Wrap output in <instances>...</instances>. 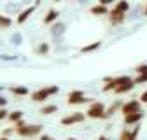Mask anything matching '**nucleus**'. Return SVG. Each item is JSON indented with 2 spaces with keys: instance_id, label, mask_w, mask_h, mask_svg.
I'll return each instance as SVG.
<instances>
[{
  "instance_id": "nucleus-25",
  "label": "nucleus",
  "mask_w": 147,
  "mask_h": 140,
  "mask_svg": "<svg viewBox=\"0 0 147 140\" xmlns=\"http://www.w3.org/2000/svg\"><path fill=\"white\" fill-rule=\"evenodd\" d=\"M135 72L137 74H142V72H147V63H142L138 67H135Z\"/></svg>"
},
{
  "instance_id": "nucleus-20",
  "label": "nucleus",
  "mask_w": 147,
  "mask_h": 140,
  "mask_svg": "<svg viewBox=\"0 0 147 140\" xmlns=\"http://www.w3.org/2000/svg\"><path fill=\"white\" fill-rule=\"evenodd\" d=\"M11 91L14 95H18V96H26L28 95V88H25V86H14V88H11Z\"/></svg>"
},
{
  "instance_id": "nucleus-34",
  "label": "nucleus",
  "mask_w": 147,
  "mask_h": 140,
  "mask_svg": "<svg viewBox=\"0 0 147 140\" xmlns=\"http://www.w3.org/2000/svg\"><path fill=\"white\" fill-rule=\"evenodd\" d=\"M96 140H110V138H109V137H105V135H102V137H98Z\"/></svg>"
},
{
  "instance_id": "nucleus-8",
  "label": "nucleus",
  "mask_w": 147,
  "mask_h": 140,
  "mask_svg": "<svg viewBox=\"0 0 147 140\" xmlns=\"http://www.w3.org/2000/svg\"><path fill=\"white\" fill-rule=\"evenodd\" d=\"M88 116L82 114V112H74V114H68L65 117H61V126H74V125H79Z\"/></svg>"
},
{
  "instance_id": "nucleus-4",
  "label": "nucleus",
  "mask_w": 147,
  "mask_h": 140,
  "mask_svg": "<svg viewBox=\"0 0 147 140\" xmlns=\"http://www.w3.org/2000/svg\"><path fill=\"white\" fill-rule=\"evenodd\" d=\"M130 79V75H117V77H105L103 79V88L102 90L105 91V93H109V91H114L116 88L121 84V82H124V81H128Z\"/></svg>"
},
{
  "instance_id": "nucleus-5",
  "label": "nucleus",
  "mask_w": 147,
  "mask_h": 140,
  "mask_svg": "<svg viewBox=\"0 0 147 140\" xmlns=\"http://www.w3.org/2000/svg\"><path fill=\"white\" fill-rule=\"evenodd\" d=\"M86 102H89V98H86L84 91H81V90H74L67 95V103L68 105H81V103H86Z\"/></svg>"
},
{
  "instance_id": "nucleus-11",
  "label": "nucleus",
  "mask_w": 147,
  "mask_h": 140,
  "mask_svg": "<svg viewBox=\"0 0 147 140\" xmlns=\"http://www.w3.org/2000/svg\"><path fill=\"white\" fill-rule=\"evenodd\" d=\"M137 84H135V81L130 77V79H128V81H124V82H121L117 88H116V90H114V93L116 95H124V93H130L131 90H133V88H135Z\"/></svg>"
},
{
  "instance_id": "nucleus-7",
  "label": "nucleus",
  "mask_w": 147,
  "mask_h": 140,
  "mask_svg": "<svg viewBox=\"0 0 147 140\" xmlns=\"http://www.w3.org/2000/svg\"><path fill=\"white\" fill-rule=\"evenodd\" d=\"M107 20H109V23L112 25V26H119V25H123L126 21V14L112 7V9L109 11V14H107Z\"/></svg>"
},
{
  "instance_id": "nucleus-18",
  "label": "nucleus",
  "mask_w": 147,
  "mask_h": 140,
  "mask_svg": "<svg viewBox=\"0 0 147 140\" xmlns=\"http://www.w3.org/2000/svg\"><path fill=\"white\" fill-rule=\"evenodd\" d=\"M12 26V20L9 16H5V14H0V28L2 30H5V28H11Z\"/></svg>"
},
{
  "instance_id": "nucleus-21",
  "label": "nucleus",
  "mask_w": 147,
  "mask_h": 140,
  "mask_svg": "<svg viewBox=\"0 0 147 140\" xmlns=\"http://www.w3.org/2000/svg\"><path fill=\"white\" fill-rule=\"evenodd\" d=\"M7 119H9V121H12V122H16V121L23 119V112H21V110H14V112H9Z\"/></svg>"
},
{
  "instance_id": "nucleus-22",
  "label": "nucleus",
  "mask_w": 147,
  "mask_h": 140,
  "mask_svg": "<svg viewBox=\"0 0 147 140\" xmlns=\"http://www.w3.org/2000/svg\"><path fill=\"white\" fill-rule=\"evenodd\" d=\"M35 52H37V55H47V52H49V44H46V42L39 44L37 49H35Z\"/></svg>"
},
{
  "instance_id": "nucleus-27",
  "label": "nucleus",
  "mask_w": 147,
  "mask_h": 140,
  "mask_svg": "<svg viewBox=\"0 0 147 140\" xmlns=\"http://www.w3.org/2000/svg\"><path fill=\"white\" fill-rule=\"evenodd\" d=\"M18 56H11V55H2L0 56V60H4V61H14Z\"/></svg>"
},
{
  "instance_id": "nucleus-35",
  "label": "nucleus",
  "mask_w": 147,
  "mask_h": 140,
  "mask_svg": "<svg viewBox=\"0 0 147 140\" xmlns=\"http://www.w3.org/2000/svg\"><path fill=\"white\" fill-rule=\"evenodd\" d=\"M0 140H9V138L7 137H0Z\"/></svg>"
},
{
  "instance_id": "nucleus-19",
  "label": "nucleus",
  "mask_w": 147,
  "mask_h": 140,
  "mask_svg": "<svg viewBox=\"0 0 147 140\" xmlns=\"http://www.w3.org/2000/svg\"><path fill=\"white\" fill-rule=\"evenodd\" d=\"M56 110H58V105H54V103H51V105H42L40 114H42V116H49V114L56 112Z\"/></svg>"
},
{
  "instance_id": "nucleus-12",
  "label": "nucleus",
  "mask_w": 147,
  "mask_h": 140,
  "mask_svg": "<svg viewBox=\"0 0 147 140\" xmlns=\"http://www.w3.org/2000/svg\"><path fill=\"white\" fill-rule=\"evenodd\" d=\"M37 7L35 5H30V7H26V9H23L20 14H18V18H16V21H18V25H23V23H26V20L32 16V12L35 11Z\"/></svg>"
},
{
  "instance_id": "nucleus-13",
  "label": "nucleus",
  "mask_w": 147,
  "mask_h": 140,
  "mask_svg": "<svg viewBox=\"0 0 147 140\" xmlns=\"http://www.w3.org/2000/svg\"><path fill=\"white\" fill-rule=\"evenodd\" d=\"M58 16H60V12H58L56 9H49L47 14L42 18V23H44V25H53V23L58 21Z\"/></svg>"
},
{
  "instance_id": "nucleus-24",
  "label": "nucleus",
  "mask_w": 147,
  "mask_h": 140,
  "mask_svg": "<svg viewBox=\"0 0 147 140\" xmlns=\"http://www.w3.org/2000/svg\"><path fill=\"white\" fill-rule=\"evenodd\" d=\"M133 81H135V84H145V82H147V72L137 74V77H135Z\"/></svg>"
},
{
  "instance_id": "nucleus-2",
  "label": "nucleus",
  "mask_w": 147,
  "mask_h": 140,
  "mask_svg": "<svg viewBox=\"0 0 147 140\" xmlns=\"http://www.w3.org/2000/svg\"><path fill=\"white\" fill-rule=\"evenodd\" d=\"M60 91V88L58 86H47V88H40V90H35L32 93V100L37 102V103H44L49 96L53 95H56Z\"/></svg>"
},
{
  "instance_id": "nucleus-28",
  "label": "nucleus",
  "mask_w": 147,
  "mask_h": 140,
  "mask_svg": "<svg viewBox=\"0 0 147 140\" xmlns=\"http://www.w3.org/2000/svg\"><path fill=\"white\" fill-rule=\"evenodd\" d=\"M7 116H9L7 109H5V107H0V121H2V119H5Z\"/></svg>"
},
{
  "instance_id": "nucleus-30",
  "label": "nucleus",
  "mask_w": 147,
  "mask_h": 140,
  "mask_svg": "<svg viewBox=\"0 0 147 140\" xmlns=\"http://www.w3.org/2000/svg\"><path fill=\"white\" fill-rule=\"evenodd\" d=\"M20 40H21V35H20V33H16L14 37H12V42H14V44H20Z\"/></svg>"
},
{
  "instance_id": "nucleus-38",
  "label": "nucleus",
  "mask_w": 147,
  "mask_h": 140,
  "mask_svg": "<svg viewBox=\"0 0 147 140\" xmlns=\"http://www.w3.org/2000/svg\"><path fill=\"white\" fill-rule=\"evenodd\" d=\"M54 2H61V0H54Z\"/></svg>"
},
{
  "instance_id": "nucleus-14",
  "label": "nucleus",
  "mask_w": 147,
  "mask_h": 140,
  "mask_svg": "<svg viewBox=\"0 0 147 140\" xmlns=\"http://www.w3.org/2000/svg\"><path fill=\"white\" fill-rule=\"evenodd\" d=\"M109 7L107 5H102V4H96V5H93L89 9V14H93V16H107L109 14Z\"/></svg>"
},
{
  "instance_id": "nucleus-29",
  "label": "nucleus",
  "mask_w": 147,
  "mask_h": 140,
  "mask_svg": "<svg viewBox=\"0 0 147 140\" xmlns=\"http://www.w3.org/2000/svg\"><path fill=\"white\" fill-rule=\"evenodd\" d=\"M138 100H140L142 103H147V90H145V91H144V93L138 96Z\"/></svg>"
},
{
  "instance_id": "nucleus-33",
  "label": "nucleus",
  "mask_w": 147,
  "mask_h": 140,
  "mask_svg": "<svg viewBox=\"0 0 147 140\" xmlns=\"http://www.w3.org/2000/svg\"><path fill=\"white\" fill-rule=\"evenodd\" d=\"M142 16H145V18H147V2H145V5H144V11H142Z\"/></svg>"
},
{
  "instance_id": "nucleus-26",
  "label": "nucleus",
  "mask_w": 147,
  "mask_h": 140,
  "mask_svg": "<svg viewBox=\"0 0 147 140\" xmlns=\"http://www.w3.org/2000/svg\"><path fill=\"white\" fill-rule=\"evenodd\" d=\"M116 2H117V0H98V4H102V5H107V7H109V5H114Z\"/></svg>"
},
{
  "instance_id": "nucleus-17",
  "label": "nucleus",
  "mask_w": 147,
  "mask_h": 140,
  "mask_svg": "<svg viewBox=\"0 0 147 140\" xmlns=\"http://www.w3.org/2000/svg\"><path fill=\"white\" fill-rule=\"evenodd\" d=\"M100 47H102V40H96V42H93V44H88V46L81 47V52H93V51H96V49H100Z\"/></svg>"
},
{
  "instance_id": "nucleus-6",
  "label": "nucleus",
  "mask_w": 147,
  "mask_h": 140,
  "mask_svg": "<svg viewBox=\"0 0 147 140\" xmlns=\"http://www.w3.org/2000/svg\"><path fill=\"white\" fill-rule=\"evenodd\" d=\"M138 110H142V102H140L138 98L123 102V107H121V114H123V116L131 114V112H138Z\"/></svg>"
},
{
  "instance_id": "nucleus-3",
  "label": "nucleus",
  "mask_w": 147,
  "mask_h": 140,
  "mask_svg": "<svg viewBox=\"0 0 147 140\" xmlns=\"http://www.w3.org/2000/svg\"><path fill=\"white\" fill-rule=\"evenodd\" d=\"M86 116L91 117V119H109L107 107L102 102H93V103H91L88 107V110H86Z\"/></svg>"
},
{
  "instance_id": "nucleus-10",
  "label": "nucleus",
  "mask_w": 147,
  "mask_h": 140,
  "mask_svg": "<svg viewBox=\"0 0 147 140\" xmlns=\"http://www.w3.org/2000/svg\"><path fill=\"white\" fill-rule=\"evenodd\" d=\"M124 119V126H135V125H140V121L144 119V112L138 110V112H131V114H126L123 116Z\"/></svg>"
},
{
  "instance_id": "nucleus-31",
  "label": "nucleus",
  "mask_w": 147,
  "mask_h": 140,
  "mask_svg": "<svg viewBox=\"0 0 147 140\" xmlns=\"http://www.w3.org/2000/svg\"><path fill=\"white\" fill-rule=\"evenodd\" d=\"M39 140H53V137H49V135H44V133H42V135L39 137Z\"/></svg>"
},
{
  "instance_id": "nucleus-15",
  "label": "nucleus",
  "mask_w": 147,
  "mask_h": 140,
  "mask_svg": "<svg viewBox=\"0 0 147 140\" xmlns=\"http://www.w3.org/2000/svg\"><path fill=\"white\" fill-rule=\"evenodd\" d=\"M112 7L117 9V11H121V12H124V14H128V11L131 9V5H130V2H128V0H117Z\"/></svg>"
},
{
  "instance_id": "nucleus-16",
  "label": "nucleus",
  "mask_w": 147,
  "mask_h": 140,
  "mask_svg": "<svg viewBox=\"0 0 147 140\" xmlns=\"http://www.w3.org/2000/svg\"><path fill=\"white\" fill-rule=\"evenodd\" d=\"M121 107H123V102L121 100H116L110 107H107V116L110 117V116H114L116 112H121Z\"/></svg>"
},
{
  "instance_id": "nucleus-37",
  "label": "nucleus",
  "mask_w": 147,
  "mask_h": 140,
  "mask_svg": "<svg viewBox=\"0 0 147 140\" xmlns=\"http://www.w3.org/2000/svg\"><path fill=\"white\" fill-rule=\"evenodd\" d=\"M67 140H76V138H67Z\"/></svg>"
},
{
  "instance_id": "nucleus-1",
  "label": "nucleus",
  "mask_w": 147,
  "mask_h": 140,
  "mask_svg": "<svg viewBox=\"0 0 147 140\" xmlns=\"http://www.w3.org/2000/svg\"><path fill=\"white\" fill-rule=\"evenodd\" d=\"M14 133L20 137H37L42 133V125H26L23 119L14 122Z\"/></svg>"
},
{
  "instance_id": "nucleus-32",
  "label": "nucleus",
  "mask_w": 147,
  "mask_h": 140,
  "mask_svg": "<svg viewBox=\"0 0 147 140\" xmlns=\"http://www.w3.org/2000/svg\"><path fill=\"white\" fill-rule=\"evenodd\" d=\"M5 105H7V100L4 96H0V107H5Z\"/></svg>"
},
{
  "instance_id": "nucleus-9",
  "label": "nucleus",
  "mask_w": 147,
  "mask_h": 140,
  "mask_svg": "<svg viewBox=\"0 0 147 140\" xmlns=\"http://www.w3.org/2000/svg\"><path fill=\"white\" fill-rule=\"evenodd\" d=\"M138 133H140V125H135L133 128H128V126H126V128L121 130L119 140H137Z\"/></svg>"
},
{
  "instance_id": "nucleus-36",
  "label": "nucleus",
  "mask_w": 147,
  "mask_h": 140,
  "mask_svg": "<svg viewBox=\"0 0 147 140\" xmlns=\"http://www.w3.org/2000/svg\"><path fill=\"white\" fill-rule=\"evenodd\" d=\"M2 90H4V88H2V86H0V93H2Z\"/></svg>"
},
{
  "instance_id": "nucleus-23",
  "label": "nucleus",
  "mask_w": 147,
  "mask_h": 140,
  "mask_svg": "<svg viewBox=\"0 0 147 140\" xmlns=\"http://www.w3.org/2000/svg\"><path fill=\"white\" fill-rule=\"evenodd\" d=\"M51 32H53V35H60V33L65 32V25H61V23H58V25L53 23V30Z\"/></svg>"
}]
</instances>
